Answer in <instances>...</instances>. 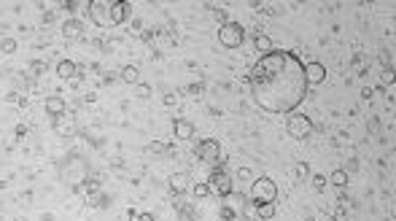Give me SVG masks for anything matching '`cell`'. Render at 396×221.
<instances>
[{"label":"cell","instance_id":"obj_21","mask_svg":"<svg viewBox=\"0 0 396 221\" xmlns=\"http://www.w3.org/2000/svg\"><path fill=\"white\" fill-rule=\"evenodd\" d=\"M0 51H3V54H14V51H16V41H14V38H3V41H0Z\"/></svg>","mask_w":396,"mask_h":221},{"label":"cell","instance_id":"obj_14","mask_svg":"<svg viewBox=\"0 0 396 221\" xmlns=\"http://www.w3.org/2000/svg\"><path fill=\"white\" fill-rule=\"evenodd\" d=\"M254 46H256V51H262V57H264V54H269V51L275 49V46H272V38L264 35V32H259V35L254 38Z\"/></svg>","mask_w":396,"mask_h":221},{"label":"cell","instance_id":"obj_23","mask_svg":"<svg viewBox=\"0 0 396 221\" xmlns=\"http://www.w3.org/2000/svg\"><path fill=\"white\" fill-rule=\"evenodd\" d=\"M57 132H73V122H70V119L62 122V119L57 116Z\"/></svg>","mask_w":396,"mask_h":221},{"label":"cell","instance_id":"obj_7","mask_svg":"<svg viewBox=\"0 0 396 221\" xmlns=\"http://www.w3.org/2000/svg\"><path fill=\"white\" fill-rule=\"evenodd\" d=\"M89 16L100 27H111V3L108 0H89Z\"/></svg>","mask_w":396,"mask_h":221},{"label":"cell","instance_id":"obj_20","mask_svg":"<svg viewBox=\"0 0 396 221\" xmlns=\"http://www.w3.org/2000/svg\"><path fill=\"white\" fill-rule=\"evenodd\" d=\"M62 8L68 11H78V8H89V0H65Z\"/></svg>","mask_w":396,"mask_h":221},{"label":"cell","instance_id":"obj_1","mask_svg":"<svg viewBox=\"0 0 396 221\" xmlns=\"http://www.w3.org/2000/svg\"><path fill=\"white\" fill-rule=\"evenodd\" d=\"M254 103L267 113H294L307 97L305 62L294 51H269L248 73Z\"/></svg>","mask_w":396,"mask_h":221},{"label":"cell","instance_id":"obj_18","mask_svg":"<svg viewBox=\"0 0 396 221\" xmlns=\"http://www.w3.org/2000/svg\"><path fill=\"white\" fill-rule=\"evenodd\" d=\"M256 211H259V219L269 221V219L275 216V211H278V208H275V203H262V205H256Z\"/></svg>","mask_w":396,"mask_h":221},{"label":"cell","instance_id":"obj_6","mask_svg":"<svg viewBox=\"0 0 396 221\" xmlns=\"http://www.w3.org/2000/svg\"><path fill=\"white\" fill-rule=\"evenodd\" d=\"M197 159L200 162H208V165H216L221 159V143L216 138H202L197 143Z\"/></svg>","mask_w":396,"mask_h":221},{"label":"cell","instance_id":"obj_31","mask_svg":"<svg viewBox=\"0 0 396 221\" xmlns=\"http://www.w3.org/2000/svg\"><path fill=\"white\" fill-rule=\"evenodd\" d=\"M189 95L200 97V95H202V86H200V84H191V86H189Z\"/></svg>","mask_w":396,"mask_h":221},{"label":"cell","instance_id":"obj_29","mask_svg":"<svg viewBox=\"0 0 396 221\" xmlns=\"http://www.w3.org/2000/svg\"><path fill=\"white\" fill-rule=\"evenodd\" d=\"M213 16L219 19L221 24H224V22H229V19H227V8H213Z\"/></svg>","mask_w":396,"mask_h":221},{"label":"cell","instance_id":"obj_3","mask_svg":"<svg viewBox=\"0 0 396 221\" xmlns=\"http://www.w3.org/2000/svg\"><path fill=\"white\" fill-rule=\"evenodd\" d=\"M246 38V30H243L240 22H224L219 27V43L224 49H237Z\"/></svg>","mask_w":396,"mask_h":221},{"label":"cell","instance_id":"obj_17","mask_svg":"<svg viewBox=\"0 0 396 221\" xmlns=\"http://www.w3.org/2000/svg\"><path fill=\"white\" fill-rule=\"evenodd\" d=\"M240 211H243V219H246V221H256V219H259V211H256V203H251V200H246V203H243V208H240Z\"/></svg>","mask_w":396,"mask_h":221},{"label":"cell","instance_id":"obj_19","mask_svg":"<svg viewBox=\"0 0 396 221\" xmlns=\"http://www.w3.org/2000/svg\"><path fill=\"white\" fill-rule=\"evenodd\" d=\"M326 181H329V184H334V186H340V189H342V186L348 184V173H345V170H334V173H332V176H329Z\"/></svg>","mask_w":396,"mask_h":221},{"label":"cell","instance_id":"obj_34","mask_svg":"<svg viewBox=\"0 0 396 221\" xmlns=\"http://www.w3.org/2000/svg\"><path fill=\"white\" fill-rule=\"evenodd\" d=\"M137 221H154V216L151 213H137Z\"/></svg>","mask_w":396,"mask_h":221},{"label":"cell","instance_id":"obj_2","mask_svg":"<svg viewBox=\"0 0 396 221\" xmlns=\"http://www.w3.org/2000/svg\"><path fill=\"white\" fill-rule=\"evenodd\" d=\"M275 200H278V184L269 176L251 181V203L262 205V203H275Z\"/></svg>","mask_w":396,"mask_h":221},{"label":"cell","instance_id":"obj_33","mask_svg":"<svg viewBox=\"0 0 396 221\" xmlns=\"http://www.w3.org/2000/svg\"><path fill=\"white\" fill-rule=\"evenodd\" d=\"M221 216L227 219V221H232V219H235V211H232V208H224V211H221Z\"/></svg>","mask_w":396,"mask_h":221},{"label":"cell","instance_id":"obj_24","mask_svg":"<svg viewBox=\"0 0 396 221\" xmlns=\"http://www.w3.org/2000/svg\"><path fill=\"white\" fill-rule=\"evenodd\" d=\"M326 184H329V181L323 178V176H313V189L315 192H323V189H326Z\"/></svg>","mask_w":396,"mask_h":221},{"label":"cell","instance_id":"obj_32","mask_svg":"<svg viewBox=\"0 0 396 221\" xmlns=\"http://www.w3.org/2000/svg\"><path fill=\"white\" fill-rule=\"evenodd\" d=\"M30 70H35L32 76H41V70H46V65H43V62H32V68H30Z\"/></svg>","mask_w":396,"mask_h":221},{"label":"cell","instance_id":"obj_8","mask_svg":"<svg viewBox=\"0 0 396 221\" xmlns=\"http://www.w3.org/2000/svg\"><path fill=\"white\" fill-rule=\"evenodd\" d=\"M132 14V5L127 0H111V27H116V24H124Z\"/></svg>","mask_w":396,"mask_h":221},{"label":"cell","instance_id":"obj_10","mask_svg":"<svg viewBox=\"0 0 396 221\" xmlns=\"http://www.w3.org/2000/svg\"><path fill=\"white\" fill-rule=\"evenodd\" d=\"M173 132L178 140H191L194 138V124L189 119H173Z\"/></svg>","mask_w":396,"mask_h":221},{"label":"cell","instance_id":"obj_15","mask_svg":"<svg viewBox=\"0 0 396 221\" xmlns=\"http://www.w3.org/2000/svg\"><path fill=\"white\" fill-rule=\"evenodd\" d=\"M57 76L62 78V81L73 78V76H76V62H70V59H62V62L57 65Z\"/></svg>","mask_w":396,"mask_h":221},{"label":"cell","instance_id":"obj_11","mask_svg":"<svg viewBox=\"0 0 396 221\" xmlns=\"http://www.w3.org/2000/svg\"><path fill=\"white\" fill-rule=\"evenodd\" d=\"M84 32V24L78 22V19H68V22L62 24V38L65 41H78Z\"/></svg>","mask_w":396,"mask_h":221},{"label":"cell","instance_id":"obj_28","mask_svg":"<svg viewBox=\"0 0 396 221\" xmlns=\"http://www.w3.org/2000/svg\"><path fill=\"white\" fill-rule=\"evenodd\" d=\"M394 84V70H383V89Z\"/></svg>","mask_w":396,"mask_h":221},{"label":"cell","instance_id":"obj_27","mask_svg":"<svg viewBox=\"0 0 396 221\" xmlns=\"http://www.w3.org/2000/svg\"><path fill=\"white\" fill-rule=\"evenodd\" d=\"M237 178L240 181H254V173H251L248 167H240V170H237Z\"/></svg>","mask_w":396,"mask_h":221},{"label":"cell","instance_id":"obj_35","mask_svg":"<svg viewBox=\"0 0 396 221\" xmlns=\"http://www.w3.org/2000/svg\"><path fill=\"white\" fill-rule=\"evenodd\" d=\"M127 219L130 221H137V211H127Z\"/></svg>","mask_w":396,"mask_h":221},{"label":"cell","instance_id":"obj_22","mask_svg":"<svg viewBox=\"0 0 396 221\" xmlns=\"http://www.w3.org/2000/svg\"><path fill=\"white\" fill-rule=\"evenodd\" d=\"M294 173H296V178H299V181H305V178L310 176V165H307V162H299Z\"/></svg>","mask_w":396,"mask_h":221},{"label":"cell","instance_id":"obj_5","mask_svg":"<svg viewBox=\"0 0 396 221\" xmlns=\"http://www.w3.org/2000/svg\"><path fill=\"white\" fill-rule=\"evenodd\" d=\"M286 130H288V135H291V138L305 140V138H310V132H313V119L305 116V113H294V116H288Z\"/></svg>","mask_w":396,"mask_h":221},{"label":"cell","instance_id":"obj_12","mask_svg":"<svg viewBox=\"0 0 396 221\" xmlns=\"http://www.w3.org/2000/svg\"><path fill=\"white\" fill-rule=\"evenodd\" d=\"M43 108H46L49 116H65V100L59 95H51V97L43 100Z\"/></svg>","mask_w":396,"mask_h":221},{"label":"cell","instance_id":"obj_25","mask_svg":"<svg viewBox=\"0 0 396 221\" xmlns=\"http://www.w3.org/2000/svg\"><path fill=\"white\" fill-rule=\"evenodd\" d=\"M210 194V189H208V184H194V197H208Z\"/></svg>","mask_w":396,"mask_h":221},{"label":"cell","instance_id":"obj_30","mask_svg":"<svg viewBox=\"0 0 396 221\" xmlns=\"http://www.w3.org/2000/svg\"><path fill=\"white\" fill-rule=\"evenodd\" d=\"M137 95H140V97H151V86L140 84V86H137Z\"/></svg>","mask_w":396,"mask_h":221},{"label":"cell","instance_id":"obj_13","mask_svg":"<svg viewBox=\"0 0 396 221\" xmlns=\"http://www.w3.org/2000/svg\"><path fill=\"white\" fill-rule=\"evenodd\" d=\"M186 189H189V176L186 173H173V176H170V192L183 194Z\"/></svg>","mask_w":396,"mask_h":221},{"label":"cell","instance_id":"obj_4","mask_svg":"<svg viewBox=\"0 0 396 221\" xmlns=\"http://www.w3.org/2000/svg\"><path fill=\"white\" fill-rule=\"evenodd\" d=\"M208 189H210V194L229 197V194L235 192V186H232V178H229L227 173L221 170V167H216V170L210 173V178H208Z\"/></svg>","mask_w":396,"mask_h":221},{"label":"cell","instance_id":"obj_9","mask_svg":"<svg viewBox=\"0 0 396 221\" xmlns=\"http://www.w3.org/2000/svg\"><path fill=\"white\" fill-rule=\"evenodd\" d=\"M305 78H307V86L323 84L326 81V68H323L321 62H307L305 65Z\"/></svg>","mask_w":396,"mask_h":221},{"label":"cell","instance_id":"obj_16","mask_svg":"<svg viewBox=\"0 0 396 221\" xmlns=\"http://www.w3.org/2000/svg\"><path fill=\"white\" fill-rule=\"evenodd\" d=\"M122 81H127V84H140V70H137L135 65H124V68H122Z\"/></svg>","mask_w":396,"mask_h":221},{"label":"cell","instance_id":"obj_26","mask_svg":"<svg viewBox=\"0 0 396 221\" xmlns=\"http://www.w3.org/2000/svg\"><path fill=\"white\" fill-rule=\"evenodd\" d=\"M380 65L386 70H394V62H391V54H388V51H380Z\"/></svg>","mask_w":396,"mask_h":221}]
</instances>
